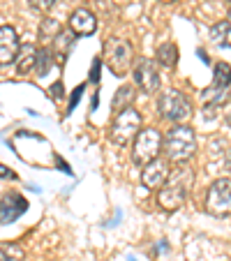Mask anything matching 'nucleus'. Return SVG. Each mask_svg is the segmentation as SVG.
<instances>
[{"instance_id":"nucleus-5","label":"nucleus","mask_w":231,"mask_h":261,"mask_svg":"<svg viewBox=\"0 0 231 261\" xmlns=\"http://www.w3.org/2000/svg\"><path fill=\"white\" fill-rule=\"evenodd\" d=\"M141 132V114L137 109H125L120 114H116L111 127H109V139L116 146H127L130 141L137 139V134Z\"/></svg>"},{"instance_id":"nucleus-19","label":"nucleus","mask_w":231,"mask_h":261,"mask_svg":"<svg viewBox=\"0 0 231 261\" xmlns=\"http://www.w3.org/2000/svg\"><path fill=\"white\" fill-rule=\"evenodd\" d=\"M201 99L211 107V102H213V107H220V104H224L226 102V88H217V86H211V88H206L201 93Z\"/></svg>"},{"instance_id":"nucleus-24","label":"nucleus","mask_w":231,"mask_h":261,"mask_svg":"<svg viewBox=\"0 0 231 261\" xmlns=\"http://www.w3.org/2000/svg\"><path fill=\"white\" fill-rule=\"evenodd\" d=\"M226 21H229V23H231V7H229V16H226Z\"/></svg>"},{"instance_id":"nucleus-21","label":"nucleus","mask_w":231,"mask_h":261,"mask_svg":"<svg viewBox=\"0 0 231 261\" xmlns=\"http://www.w3.org/2000/svg\"><path fill=\"white\" fill-rule=\"evenodd\" d=\"M60 30H63V28H60V23L56 19H44L40 23V35H42V37H46V40H51V42H54L56 37L60 35Z\"/></svg>"},{"instance_id":"nucleus-11","label":"nucleus","mask_w":231,"mask_h":261,"mask_svg":"<svg viewBox=\"0 0 231 261\" xmlns=\"http://www.w3.org/2000/svg\"><path fill=\"white\" fill-rule=\"evenodd\" d=\"M69 30L79 37H90V35L97 30V16L88 10V7H79L69 14Z\"/></svg>"},{"instance_id":"nucleus-13","label":"nucleus","mask_w":231,"mask_h":261,"mask_svg":"<svg viewBox=\"0 0 231 261\" xmlns=\"http://www.w3.org/2000/svg\"><path fill=\"white\" fill-rule=\"evenodd\" d=\"M134 86H120L118 90H116V95H113L111 99V109L116 111V114H120V111H125V109H132L134 104Z\"/></svg>"},{"instance_id":"nucleus-16","label":"nucleus","mask_w":231,"mask_h":261,"mask_svg":"<svg viewBox=\"0 0 231 261\" xmlns=\"http://www.w3.org/2000/svg\"><path fill=\"white\" fill-rule=\"evenodd\" d=\"M158 63L164 65V67H176L178 63V46L173 44V42H162V44L158 46Z\"/></svg>"},{"instance_id":"nucleus-7","label":"nucleus","mask_w":231,"mask_h":261,"mask_svg":"<svg viewBox=\"0 0 231 261\" xmlns=\"http://www.w3.org/2000/svg\"><path fill=\"white\" fill-rule=\"evenodd\" d=\"M206 211L215 217L231 215V178H217L206 192Z\"/></svg>"},{"instance_id":"nucleus-18","label":"nucleus","mask_w":231,"mask_h":261,"mask_svg":"<svg viewBox=\"0 0 231 261\" xmlns=\"http://www.w3.org/2000/svg\"><path fill=\"white\" fill-rule=\"evenodd\" d=\"M25 250L19 243H3L0 245V261H23Z\"/></svg>"},{"instance_id":"nucleus-22","label":"nucleus","mask_w":231,"mask_h":261,"mask_svg":"<svg viewBox=\"0 0 231 261\" xmlns=\"http://www.w3.org/2000/svg\"><path fill=\"white\" fill-rule=\"evenodd\" d=\"M28 3H30V7H33V10L46 12V10H51V7H54L56 0H28Z\"/></svg>"},{"instance_id":"nucleus-17","label":"nucleus","mask_w":231,"mask_h":261,"mask_svg":"<svg viewBox=\"0 0 231 261\" xmlns=\"http://www.w3.org/2000/svg\"><path fill=\"white\" fill-rule=\"evenodd\" d=\"M213 86L217 88H229L231 86V65L229 63H217L213 69Z\"/></svg>"},{"instance_id":"nucleus-15","label":"nucleus","mask_w":231,"mask_h":261,"mask_svg":"<svg viewBox=\"0 0 231 261\" xmlns=\"http://www.w3.org/2000/svg\"><path fill=\"white\" fill-rule=\"evenodd\" d=\"M211 40L220 49H231V23L229 21H217L211 28Z\"/></svg>"},{"instance_id":"nucleus-9","label":"nucleus","mask_w":231,"mask_h":261,"mask_svg":"<svg viewBox=\"0 0 231 261\" xmlns=\"http://www.w3.org/2000/svg\"><path fill=\"white\" fill-rule=\"evenodd\" d=\"M171 178V169H169V160L158 158L155 162L146 164L141 169V182L148 190H162Z\"/></svg>"},{"instance_id":"nucleus-4","label":"nucleus","mask_w":231,"mask_h":261,"mask_svg":"<svg viewBox=\"0 0 231 261\" xmlns=\"http://www.w3.org/2000/svg\"><path fill=\"white\" fill-rule=\"evenodd\" d=\"M132 60H134V49L127 40H123V37H109L104 42V65L116 76L127 74V69L132 67Z\"/></svg>"},{"instance_id":"nucleus-12","label":"nucleus","mask_w":231,"mask_h":261,"mask_svg":"<svg viewBox=\"0 0 231 261\" xmlns=\"http://www.w3.org/2000/svg\"><path fill=\"white\" fill-rule=\"evenodd\" d=\"M37 56H40V49L35 44H23L19 51V58H16V69L21 74L30 72L33 67H37Z\"/></svg>"},{"instance_id":"nucleus-25","label":"nucleus","mask_w":231,"mask_h":261,"mask_svg":"<svg viewBox=\"0 0 231 261\" xmlns=\"http://www.w3.org/2000/svg\"><path fill=\"white\" fill-rule=\"evenodd\" d=\"M229 3H231V0H229Z\"/></svg>"},{"instance_id":"nucleus-6","label":"nucleus","mask_w":231,"mask_h":261,"mask_svg":"<svg viewBox=\"0 0 231 261\" xmlns=\"http://www.w3.org/2000/svg\"><path fill=\"white\" fill-rule=\"evenodd\" d=\"M158 109L162 118L171 120L173 125L185 123L187 118L192 116V102L181 93V90H164L158 99Z\"/></svg>"},{"instance_id":"nucleus-8","label":"nucleus","mask_w":231,"mask_h":261,"mask_svg":"<svg viewBox=\"0 0 231 261\" xmlns=\"http://www.w3.org/2000/svg\"><path fill=\"white\" fill-rule=\"evenodd\" d=\"M134 84L139 86V90H143L146 95H152L160 90V69H158V63L150 58H141L134 67Z\"/></svg>"},{"instance_id":"nucleus-23","label":"nucleus","mask_w":231,"mask_h":261,"mask_svg":"<svg viewBox=\"0 0 231 261\" xmlns=\"http://www.w3.org/2000/svg\"><path fill=\"white\" fill-rule=\"evenodd\" d=\"M226 169L231 171V148H229V153H226Z\"/></svg>"},{"instance_id":"nucleus-20","label":"nucleus","mask_w":231,"mask_h":261,"mask_svg":"<svg viewBox=\"0 0 231 261\" xmlns=\"http://www.w3.org/2000/svg\"><path fill=\"white\" fill-rule=\"evenodd\" d=\"M51 63H54V49H40V56H37V67L35 72L44 76L46 72L51 69Z\"/></svg>"},{"instance_id":"nucleus-3","label":"nucleus","mask_w":231,"mask_h":261,"mask_svg":"<svg viewBox=\"0 0 231 261\" xmlns=\"http://www.w3.org/2000/svg\"><path fill=\"white\" fill-rule=\"evenodd\" d=\"M162 150H164V134L155 127H143L132 143V162L143 169L146 164L155 162Z\"/></svg>"},{"instance_id":"nucleus-2","label":"nucleus","mask_w":231,"mask_h":261,"mask_svg":"<svg viewBox=\"0 0 231 261\" xmlns=\"http://www.w3.org/2000/svg\"><path fill=\"white\" fill-rule=\"evenodd\" d=\"M192 180H194V176H192L190 169L181 167L178 171H173V176L169 178L167 185H164L162 190H158V206L167 213L178 211V208L185 203L187 190H190Z\"/></svg>"},{"instance_id":"nucleus-14","label":"nucleus","mask_w":231,"mask_h":261,"mask_svg":"<svg viewBox=\"0 0 231 261\" xmlns=\"http://www.w3.org/2000/svg\"><path fill=\"white\" fill-rule=\"evenodd\" d=\"M74 42H76V35H74L72 30H60V35L54 40V56L58 60H65L67 54L72 51Z\"/></svg>"},{"instance_id":"nucleus-1","label":"nucleus","mask_w":231,"mask_h":261,"mask_svg":"<svg viewBox=\"0 0 231 261\" xmlns=\"http://www.w3.org/2000/svg\"><path fill=\"white\" fill-rule=\"evenodd\" d=\"M197 150V137L190 125H173L164 134V158L173 164H185Z\"/></svg>"},{"instance_id":"nucleus-10","label":"nucleus","mask_w":231,"mask_h":261,"mask_svg":"<svg viewBox=\"0 0 231 261\" xmlns=\"http://www.w3.org/2000/svg\"><path fill=\"white\" fill-rule=\"evenodd\" d=\"M21 42H19V35L12 25H3L0 28V63L3 65H10V63H16L19 58V51H21Z\"/></svg>"}]
</instances>
